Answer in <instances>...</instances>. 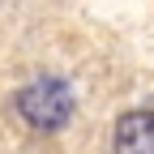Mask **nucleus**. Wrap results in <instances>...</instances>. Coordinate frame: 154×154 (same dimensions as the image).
I'll list each match as a JSON object with an SVG mask.
<instances>
[{
	"label": "nucleus",
	"instance_id": "nucleus-1",
	"mask_svg": "<svg viewBox=\"0 0 154 154\" xmlns=\"http://www.w3.org/2000/svg\"><path fill=\"white\" fill-rule=\"evenodd\" d=\"M17 111H22V120L34 124V128H60L73 116V94H69L64 82L43 77V82H34V86H26L17 94Z\"/></svg>",
	"mask_w": 154,
	"mask_h": 154
},
{
	"label": "nucleus",
	"instance_id": "nucleus-2",
	"mask_svg": "<svg viewBox=\"0 0 154 154\" xmlns=\"http://www.w3.org/2000/svg\"><path fill=\"white\" fill-rule=\"evenodd\" d=\"M116 154H154V111H128L116 124Z\"/></svg>",
	"mask_w": 154,
	"mask_h": 154
}]
</instances>
